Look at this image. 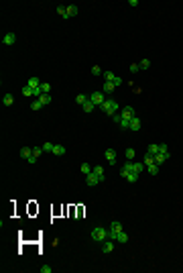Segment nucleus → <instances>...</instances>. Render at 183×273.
<instances>
[{
  "label": "nucleus",
  "mask_w": 183,
  "mask_h": 273,
  "mask_svg": "<svg viewBox=\"0 0 183 273\" xmlns=\"http://www.w3.org/2000/svg\"><path fill=\"white\" fill-rule=\"evenodd\" d=\"M2 104H4V106H12V104H15V96H12V94H4Z\"/></svg>",
  "instance_id": "obj_18"
},
{
  "label": "nucleus",
  "mask_w": 183,
  "mask_h": 273,
  "mask_svg": "<svg viewBox=\"0 0 183 273\" xmlns=\"http://www.w3.org/2000/svg\"><path fill=\"white\" fill-rule=\"evenodd\" d=\"M92 171H94V173H96V176L100 177L102 181L106 180V176H104V169H102V165H96V167H94V169H92Z\"/></svg>",
  "instance_id": "obj_22"
},
{
  "label": "nucleus",
  "mask_w": 183,
  "mask_h": 273,
  "mask_svg": "<svg viewBox=\"0 0 183 273\" xmlns=\"http://www.w3.org/2000/svg\"><path fill=\"white\" fill-rule=\"evenodd\" d=\"M41 147H43V151H51V153H53V143H43V145H41Z\"/></svg>",
  "instance_id": "obj_36"
},
{
  "label": "nucleus",
  "mask_w": 183,
  "mask_h": 273,
  "mask_svg": "<svg viewBox=\"0 0 183 273\" xmlns=\"http://www.w3.org/2000/svg\"><path fill=\"white\" fill-rule=\"evenodd\" d=\"M41 153H43V147H33V157H35V159H39Z\"/></svg>",
  "instance_id": "obj_32"
},
{
  "label": "nucleus",
  "mask_w": 183,
  "mask_h": 273,
  "mask_svg": "<svg viewBox=\"0 0 183 273\" xmlns=\"http://www.w3.org/2000/svg\"><path fill=\"white\" fill-rule=\"evenodd\" d=\"M124 155H126V161H134V155H136V151L132 149V147H128L124 151Z\"/></svg>",
  "instance_id": "obj_21"
},
{
  "label": "nucleus",
  "mask_w": 183,
  "mask_h": 273,
  "mask_svg": "<svg viewBox=\"0 0 183 273\" xmlns=\"http://www.w3.org/2000/svg\"><path fill=\"white\" fill-rule=\"evenodd\" d=\"M153 157H155V163L161 167V163H165V161H167L171 155H165V153H157V155H153Z\"/></svg>",
  "instance_id": "obj_13"
},
{
  "label": "nucleus",
  "mask_w": 183,
  "mask_h": 273,
  "mask_svg": "<svg viewBox=\"0 0 183 273\" xmlns=\"http://www.w3.org/2000/svg\"><path fill=\"white\" fill-rule=\"evenodd\" d=\"M114 245H116V240H112V239H106L104 243H102V253H112L114 251Z\"/></svg>",
  "instance_id": "obj_6"
},
{
  "label": "nucleus",
  "mask_w": 183,
  "mask_h": 273,
  "mask_svg": "<svg viewBox=\"0 0 183 273\" xmlns=\"http://www.w3.org/2000/svg\"><path fill=\"white\" fill-rule=\"evenodd\" d=\"M149 153H151V155H157V153H159V145H157V143H151V145H149Z\"/></svg>",
  "instance_id": "obj_31"
},
{
  "label": "nucleus",
  "mask_w": 183,
  "mask_h": 273,
  "mask_svg": "<svg viewBox=\"0 0 183 273\" xmlns=\"http://www.w3.org/2000/svg\"><path fill=\"white\" fill-rule=\"evenodd\" d=\"M143 163H145V165H151V163H155V157L151 155V153H147V155L143 157Z\"/></svg>",
  "instance_id": "obj_30"
},
{
  "label": "nucleus",
  "mask_w": 183,
  "mask_h": 273,
  "mask_svg": "<svg viewBox=\"0 0 183 273\" xmlns=\"http://www.w3.org/2000/svg\"><path fill=\"white\" fill-rule=\"evenodd\" d=\"M124 180H126V181H130V184H134V181L138 180V173H134V171H130V173H126V176H124Z\"/></svg>",
  "instance_id": "obj_24"
},
{
  "label": "nucleus",
  "mask_w": 183,
  "mask_h": 273,
  "mask_svg": "<svg viewBox=\"0 0 183 273\" xmlns=\"http://www.w3.org/2000/svg\"><path fill=\"white\" fill-rule=\"evenodd\" d=\"M104 80H106V82H112L116 88L122 84V78H120V76H116L114 72H104Z\"/></svg>",
  "instance_id": "obj_5"
},
{
  "label": "nucleus",
  "mask_w": 183,
  "mask_h": 273,
  "mask_svg": "<svg viewBox=\"0 0 183 273\" xmlns=\"http://www.w3.org/2000/svg\"><path fill=\"white\" fill-rule=\"evenodd\" d=\"M130 72H132V73L140 72V65H138V63H130Z\"/></svg>",
  "instance_id": "obj_39"
},
{
  "label": "nucleus",
  "mask_w": 183,
  "mask_h": 273,
  "mask_svg": "<svg viewBox=\"0 0 183 273\" xmlns=\"http://www.w3.org/2000/svg\"><path fill=\"white\" fill-rule=\"evenodd\" d=\"M90 100L96 104L98 108H100L102 104L106 102V94H104V92H92V94H90Z\"/></svg>",
  "instance_id": "obj_4"
},
{
  "label": "nucleus",
  "mask_w": 183,
  "mask_h": 273,
  "mask_svg": "<svg viewBox=\"0 0 183 273\" xmlns=\"http://www.w3.org/2000/svg\"><path fill=\"white\" fill-rule=\"evenodd\" d=\"M116 243H120V245H124V243H128V234L124 232V230H120V232H116Z\"/></svg>",
  "instance_id": "obj_11"
},
{
  "label": "nucleus",
  "mask_w": 183,
  "mask_h": 273,
  "mask_svg": "<svg viewBox=\"0 0 183 273\" xmlns=\"http://www.w3.org/2000/svg\"><path fill=\"white\" fill-rule=\"evenodd\" d=\"M41 90H43V94H51V84L43 82V84H41Z\"/></svg>",
  "instance_id": "obj_33"
},
{
  "label": "nucleus",
  "mask_w": 183,
  "mask_h": 273,
  "mask_svg": "<svg viewBox=\"0 0 183 273\" xmlns=\"http://www.w3.org/2000/svg\"><path fill=\"white\" fill-rule=\"evenodd\" d=\"M23 96H33V88L24 86V88H23Z\"/></svg>",
  "instance_id": "obj_38"
},
{
  "label": "nucleus",
  "mask_w": 183,
  "mask_h": 273,
  "mask_svg": "<svg viewBox=\"0 0 183 273\" xmlns=\"http://www.w3.org/2000/svg\"><path fill=\"white\" fill-rule=\"evenodd\" d=\"M114 90H116V86L112 82H104V86H102V92L104 94H112Z\"/></svg>",
  "instance_id": "obj_14"
},
{
  "label": "nucleus",
  "mask_w": 183,
  "mask_h": 273,
  "mask_svg": "<svg viewBox=\"0 0 183 273\" xmlns=\"http://www.w3.org/2000/svg\"><path fill=\"white\" fill-rule=\"evenodd\" d=\"M86 181H87V185H100V184H104V181H102L100 177L94 173V171H92L90 176H86Z\"/></svg>",
  "instance_id": "obj_7"
},
{
  "label": "nucleus",
  "mask_w": 183,
  "mask_h": 273,
  "mask_svg": "<svg viewBox=\"0 0 183 273\" xmlns=\"http://www.w3.org/2000/svg\"><path fill=\"white\" fill-rule=\"evenodd\" d=\"M159 153H165V155H171V153H169V149H167V145H165V143H159Z\"/></svg>",
  "instance_id": "obj_35"
},
{
  "label": "nucleus",
  "mask_w": 183,
  "mask_h": 273,
  "mask_svg": "<svg viewBox=\"0 0 183 273\" xmlns=\"http://www.w3.org/2000/svg\"><path fill=\"white\" fill-rule=\"evenodd\" d=\"M53 155H57V157L65 155V147H63V145H55L53 147Z\"/></svg>",
  "instance_id": "obj_23"
},
{
  "label": "nucleus",
  "mask_w": 183,
  "mask_h": 273,
  "mask_svg": "<svg viewBox=\"0 0 183 273\" xmlns=\"http://www.w3.org/2000/svg\"><path fill=\"white\" fill-rule=\"evenodd\" d=\"M108 239V230L104 226H96V228L92 230V240H96V243H104Z\"/></svg>",
  "instance_id": "obj_2"
},
{
  "label": "nucleus",
  "mask_w": 183,
  "mask_h": 273,
  "mask_svg": "<svg viewBox=\"0 0 183 273\" xmlns=\"http://www.w3.org/2000/svg\"><path fill=\"white\" fill-rule=\"evenodd\" d=\"M65 10H67V19H71V16H75L77 12H79V8H77L75 4H69V6H65Z\"/></svg>",
  "instance_id": "obj_15"
},
{
  "label": "nucleus",
  "mask_w": 183,
  "mask_h": 273,
  "mask_svg": "<svg viewBox=\"0 0 183 273\" xmlns=\"http://www.w3.org/2000/svg\"><path fill=\"white\" fill-rule=\"evenodd\" d=\"M39 100H41V102H43L45 106H47V104H51V102H53V96H51V94H43V96L39 98Z\"/></svg>",
  "instance_id": "obj_27"
},
{
  "label": "nucleus",
  "mask_w": 183,
  "mask_h": 273,
  "mask_svg": "<svg viewBox=\"0 0 183 273\" xmlns=\"http://www.w3.org/2000/svg\"><path fill=\"white\" fill-rule=\"evenodd\" d=\"M147 171H149L151 176H157L159 173V165L157 163H151V165H147Z\"/></svg>",
  "instance_id": "obj_26"
},
{
  "label": "nucleus",
  "mask_w": 183,
  "mask_h": 273,
  "mask_svg": "<svg viewBox=\"0 0 183 273\" xmlns=\"http://www.w3.org/2000/svg\"><path fill=\"white\" fill-rule=\"evenodd\" d=\"M82 108H83V112H86V114H90L92 110H94V108H98V106H96L94 102H92V100H87L86 104H82Z\"/></svg>",
  "instance_id": "obj_17"
},
{
  "label": "nucleus",
  "mask_w": 183,
  "mask_h": 273,
  "mask_svg": "<svg viewBox=\"0 0 183 273\" xmlns=\"http://www.w3.org/2000/svg\"><path fill=\"white\" fill-rule=\"evenodd\" d=\"M104 155H106V161L110 163V165H116V151L114 149H106Z\"/></svg>",
  "instance_id": "obj_9"
},
{
  "label": "nucleus",
  "mask_w": 183,
  "mask_h": 273,
  "mask_svg": "<svg viewBox=\"0 0 183 273\" xmlns=\"http://www.w3.org/2000/svg\"><path fill=\"white\" fill-rule=\"evenodd\" d=\"M51 271H53L51 265H43V267H41V273H51Z\"/></svg>",
  "instance_id": "obj_40"
},
{
  "label": "nucleus",
  "mask_w": 183,
  "mask_h": 273,
  "mask_svg": "<svg viewBox=\"0 0 183 273\" xmlns=\"http://www.w3.org/2000/svg\"><path fill=\"white\" fill-rule=\"evenodd\" d=\"M16 43V35L15 33H6L2 37V45H15Z\"/></svg>",
  "instance_id": "obj_8"
},
{
  "label": "nucleus",
  "mask_w": 183,
  "mask_h": 273,
  "mask_svg": "<svg viewBox=\"0 0 183 273\" xmlns=\"http://www.w3.org/2000/svg\"><path fill=\"white\" fill-rule=\"evenodd\" d=\"M140 127H143V124H140V118H138V116H134L132 120H130V127H128V128L136 132V131H140Z\"/></svg>",
  "instance_id": "obj_12"
},
{
  "label": "nucleus",
  "mask_w": 183,
  "mask_h": 273,
  "mask_svg": "<svg viewBox=\"0 0 183 273\" xmlns=\"http://www.w3.org/2000/svg\"><path fill=\"white\" fill-rule=\"evenodd\" d=\"M102 112H104V114H108V116H114V114L116 112H120V106H118V102H116V100H114V98H106V102H104V104H102Z\"/></svg>",
  "instance_id": "obj_1"
},
{
  "label": "nucleus",
  "mask_w": 183,
  "mask_h": 273,
  "mask_svg": "<svg viewBox=\"0 0 183 273\" xmlns=\"http://www.w3.org/2000/svg\"><path fill=\"white\" fill-rule=\"evenodd\" d=\"M41 84H43V82H41L39 78H35V76H33V78H29L27 86H29V88H33V90H37V88H41Z\"/></svg>",
  "instance_id": "obj_10"
},
{
  "label": "nucleus",
  "mask_w": 183,
  "mask_h": 273,
  "mask_svg": "<svg viewBox=\"0 0 183 273\" xmlns=\"http://www.w3.org/2000/svg\"><path fill=\"white\" fill-rule=\"evenodd\" d=\"M138 65H140V69H149L151 67V61H149V59H143Z\"/></svg>",
  "instance_id": "obj_37"
},
{
  "label": "nucleus",
  "mask_w": 183,
  "mask_h": 273,
  "mask_svg": "<svg viewBox=\"0 0 183 273\" xmlns=\"http://www.w3.org/2000/svg\"><path fill=\"white\" fill-rule=\"evenodd\" d=\"M92 169H94V167H92L90 163H82V165H79V171H82L83 176H90V173H92Z\"/></svg>",
  "instance_id": "obj_20"
},
{
  "label": "nucleus",
  "mask_w": 183,
  "mask_h": 273,
  "mask_svg": "<svg viewBox=\"0 0 183 273\" xmlns=\"http://www.w3.org/2000/svg\"><path fill=\"white\" fill-rule=\"evenodd\" d=\"M92 73H94V76H104V72H102L100 65H94V67H92Z\"/></svg>",
  "instance_id": "obj_34"
},
{
  "label": "nucleus",
  "mask_w": 183,
  "mask_h": 273,
  "mask_svg": "<svg viewBox=\"0 0 183 273\" xmlns=\"http://www.w3.org/2000/svg\"><path fill=\"white\" fill-rule=\"evenodd\" d=\"M57 12H59V16H61V19L67 20V10H65V4H59V6H57Z\"/></svg>",
  "instance_id": "obj_28"
},
{
  "label": "nucleus",
  "mask_w": 183,
  "mask_h": 273,
  "mask_svg": "<svg viewBox=\"0 0 183 273\" xmlns=\"http://www.w3.org/2000/svg\"><path fill=\"white\" fill-rule=\"evenodd\" d=\"M108 230H110V232H120L122 224L118 222V220H112V222H110V228H108Z\"/></svg>",
  "instance_id": "obj_16"
},
{
  "label": "nucleus",
  "mask_w": 183,
  "mask_h": 273,
  "mask_svg": "<svg viewBox=\"0 0 183 273\" xmlns=\"http://www.w3.org/2000/svg\"><path fill=\"white\" fill-rule=\"evenodd\" d=\"M87 100H90V96H86V94H77V96H75V102L77 104H86Z\"/></svg>",
  "instance_id": "obj_29"
},
{
  "label": "nucleus",
  "mask_w": 183,
  "mask_h": 273,
  "mask_svg": "<svg viewBox=\"0 0 183 273\" xmlns=\"http://www.w3.org/2000/svg\"><path fill=\"white\" fill-rule=\"evenodd\" d=\"M134 116H136V112H134V108H132V106H122L120 108V118H122V120L130 122Z\"/></svg>",
  "instance_id": "obj_3"
},
{
  "label": "nucleus",
  "mask_w": 183,
  "mask_h": 273,
  "mask_svg": "<svg viewBox=\"0 0 183 273\" xmlns=\"http://www.w3.org/2000/svg\"><path fill=\"white\" fill-rule=\"evenodd\" d=\"M45 104L41 102V100H39V98H35V102L31 104V110H35V112H37V110H41V108H43Z\"/></svg>",
  "instance_id": "obj_25"
},
{
  "label": "nucleus",
  "mask_w": 183,
  "mask_h": 273,
  "mask_svg": "<svg viewBox=\"0 0 183 273\" xmlns=\"http://www.w3.org/2000/svg\"><path fill=\"white\" fill-rule=\"evenodd\" d=\"M31 155H33V149H31V147H23V149H20V157H23L24 161L29 159Z\"/></svg>",
  "instance_id": "obj_19"
}]
</instances>
